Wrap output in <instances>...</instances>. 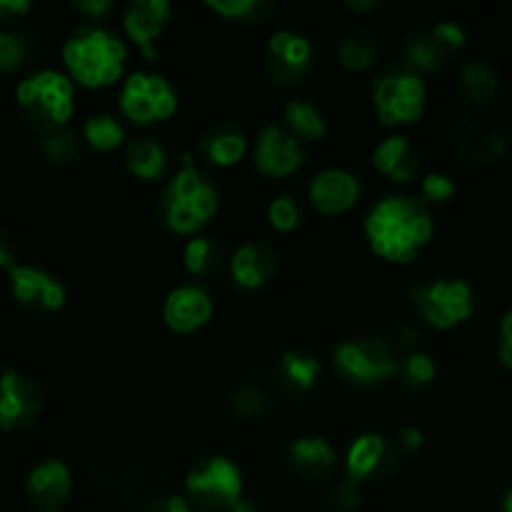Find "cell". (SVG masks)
<instances>
[{
	"mask_svg": "<svg viewBox=\"0 0 512 512\" xmlns=\"http://www.w3.org/2000/svg\"><path fill=\"white\" fill-rule=\"evenodd\" d=\"M463 90L473 103L488 105L498 93V73L485 60H473L463 68Z\"/></svg>",
	"mask_w": 512,
	"mask_h": 512,
	"instance_id": "cell-30",
	"label": "cell"
},
{
	"mask_svg": "<svg viewBox=\"0 0 512 512\" xmlns=\"http://www.w3.org/2000/svg\"><path fill=\"white\" fill-rule=\"evenodd\" d=\"M148 512H193V505L180 495H168L163 500H155Z\"/></svg>",
	"mask_w": 512,
	"mask_h": 512,
	"instance_id": "cell-43",
	"label": "cell"
},
{
	"mask_svg": "<svg viewBox=\"0 0 512 512\" xmlns=\"http://www.w3.org/2000/svg\"><path fill=\"white\" fill-rule=\"evenodd\" d=\"M373 165L380 175L393 183L405 185L418 178L420 155L408 135H388L373 150Z\"/></svg>",
	"mask_w": 512,
	"mask_h": 512,
	"instance_id": "cell-19",
	"label": "cell"
},
{
	"mask_svg": "<svg viewBox=\"0 0 512 512\" xmlns=\"http://www.w3.org/2000/svg\"><path fill=\"white\" fill-rule=\"evenodd\" d=\"M125 168L138 180L153 183L168 173V153H165L163 145L150 138L130 140L128 148H125Z\"/></svg>",
	"mask_w": 512,
	"mask_h": 512,
	"instance_id": "cell-24",
	"label": "cell"
},
{
	"mask_svg": "<svg viewBox=\"0 0 512 512\" xmlns=\"http://www.w3.org/2000/svg\"><path fill=\"white\" fill-rule=\"evenodd\" d=\"M8 285L15 303L28 313H58L65 305L63 283L43 268L15 265L13 270H8Z\"/></svg>",
	"mask_w": 512,
	"mask_h": 512,
	"instance_id": "cell-12",
	"label": "cell"
},
{
	"mask_svg": "<svg viewBox=\"0 0 512 512\" xmlns=\"http://www.w3.org/2000/svg\"><path fill=\"white\" fill-rule=\"evenodd\" d=\"M333 503H335V508L343 510V512H350V510L358 508V503H360L358 485L350 483V480L340 483L333 493Z\"/></svg>",
	"mask_w": 512,
	"mask_h": 512,
	"instance_id": "cell-39",
	"label": "cell"
},
{
	"mask_svg": "<svg viewBox=\"0 0 512 512\" xmlns=\"http://www.w3.org/2000/svg\"><path fill=\"white\" fill-rule=\"evenodd\" d=\"M390 460V445L385 443L383 435L365 433L345 453V473L350 483L360 485L363 480H370L383 470V465Z\"/></svg>",
	"mask_w": 512,
	"mask_h": 512,
	"instance_id": "cell-21",
	"label": "cell"
},
{
	"mask_svg": "<svg viewBox=\"0 0 512 512\" xmlns=\"http://www.w3.org/2000/svg\"><path fill=\"white\" fill-rule=\"evenodd\" d=\"M18 265V243L10 233L0 230V270H13Z\"/></svg>",
	"mask_w": 512,
	"mask_h": 512,
	"instance_id": "cell-41",
	"label": "cell"
},
{
	"mask_svg": "<svg viewBox=\"0 0 512 512\" xmlns=\"http://www.w3.org/2000/svg\"><path fill=\"white\" fill-rule=\"evenodd\" d=\"M200 153L215 168H233L248 155V138L235 123H215L200 140Z\"/></svg>",
	"mask_w": 512,
	"mask_h": 512,
	"instance_id": "cell-20",
	"label": "cell"
},
{
	"mask_svg": "<svg viewBox=\"0 0 512 512\" xmlns=\"http://www.w3.org/2000/svg\"><path fill=\"white\" fill-rule=\"evenodd\" d=\"M120 113L135 125H155L173 118L178 93L168 78L158 73H130L120 88Z\"/></svg>",
	"mask_w": 512,
	"mask_h": 512,
	"instance_id": "cell-6",
	"label": "cell"
},
{
	"mask_svg": "<svg viewBox=\"0 0 512 512\" xmlns=\"http://www.w3.org/2000/svg\"><path fill=\"white\" fill-rule=\"evenodd\" d=\"M308 198L320 215H343L358 203L360 183L348 170L325 168L310 180Z\"/></svg>",
	"mask_w": 512,
	"mask_h": 512,
	"instance_id": "cell-16",
	"label": "cell"
},
{
	"mask_svg": "<svg viewBox=\"0 0 512 512\" xmlns=\"http://www.w3.org/2000/svg\"><path fill=\"white\" fill-rule=\"evenodd\" d=\"M365 240L378 258L388 263H413L433 238V215L413 195H385L365 215Z\"/></svg>",
	"mask_w": 512,
	"mask_h": 512,
	"instance_id": "cell-1",
	"label": "cell"
},
{
	"mask_svg": "<svg viewBox=\"0 0 512 512\" xmlns=\"http://www.w3.org/2000/svg\"><path fill=\"white\" fill-rule=\"evenodd\" d=\"M333 363L355 385H378L398 373V358L385 340H345L335 348Z\"/></svg>",
	"mask_w": 512,
	"mask_h": 512,
	"instance_id": "cell-9",
	"label": "cell"
},
{
	"mask_svg": "<svg viewBox=\"0 0 512 512\" xmlns=\"http://www.w3.org/2000/svg\"><path fill=\"white\" fill-rule=\"evenodd\" d=\"M340 3L348 5V8L353 10V13H370V10L378 8V5L383 3V0H340Z\"/></svg>",
	"mask_w": 512,
	"mask_h": 512,
	"instance_id": "cell-46",
	"label": "cell"
},
{
	"mask_svg": "<svg viewBox=\"0 0 512 512\" xmlns=\"http://www.w3.org/2000/svg\"><path fill=\"white\" fill-rule=\"evenodd\" d=\"M423 433L418 428H403L398 435V443L403 448V453H415V450L423 448Z\"/></svg>",
	"mask_w": 512,
	"mask_h": 512,
	"instance_id": "cell-44",
	"label": "cell"
},
{
	"mask_svg": "<svg viewBox=\"0 0 512 512\" xmlns=\"http://www.w3.org/2000/svg\"><path fill=\"white\" fill-rule=\"evenodd\" d=\"M455 183L450 175L445 173H428L420 183V195H423V203L425 205H440V203H448L450 198L455 195Z\"/></svg>",
	"mask_w": 512,
	"mask_h": 512,
	"instance_id": "cell-36",
	"label": "cell"
},
{
	"mask_svg": "<svg viewBox=\"0 0 512 512\" xmlns=\"http://www.w3.org/2000/svg\"><path fill=\"white\" fill-rule=\"evenodd\" d=\"M15 100L30 128L58 133L75 113V83L60 70H38L18 85Z\"/></svg>",
	"mask_w": 512,
	"mask_h": 512,
	"instance_id": "cell-4",
	"label": "cell"
},
{
	"mask_svg": "<svg viewBox=\"0 0 512 512\" xmlns=\"http://www.w3.org/2000/svg\"><path fill=\"white\" fill-rule=\"evenodd\" d=\"M73 5L83 15H88V18L98 20V18H105V15L113 13L115 0H73Z\"/></svg>",
	"mask_w": 512,
	"mask_h": 512,
	"instance_id": "cell-42",
	"label": "cell"
},
{
	"mask_svg": "<svg viewBox=\"0 0 512 512\" xmlns=\"http://www.w3.org/2000/svg\"><path fill=\"white\" fill-rule=\"evenodd\" d=\"M410 295L420 318L435 330H453L455 325L465 323L475 310L473 288L463 280H435L420 285Z\"/></svg>",
	"mask_w": 512,
	"mask_h": 512,
	"instance_id": "cell-8",
	"label": "cell"
},
{
	"mask_svg": "<svg viewBox=\"0 0 512 512\" xmlns=\"http://www.w3.org/2000/svg\"><path fill=\"white\" fill-rule=\"evenodd\" d=\"M225 512H255V508H253V503H248L245 498H238Z\"/></svg>",
	"mask_w": 512,
	"mask_h": 512,
	"instance_id": "cell-47",
	"label": "cell"
},
{
	"mask_svg": "<svg viewBox=\"0 0 512 512\" xmlns=\"http://www.w3.org/2000/svg\"><path fill=\"white\" fill-rule=\"evenodd\" d=\"M233 408L243 418H260V415H265L270 410V398L260 388H243L235 393Z\"/></svg>",
	"mask_w": 512,
	"mask_h": 512,
	"instance_id": "cell-37",
	"label": "cell"
},
{
	"mask_svg": "<svg viewBox=\"0 0 512 512\" xmlns=\"http://www.w3.org/2000/svg\"><path fill=\"white\" fill-rule=\"evenodd\" d=\"M220 263H223V248L210 235H193L185 243L183 265L195 278H208L220 268Z\"/></svg>",
	"mask_w": 512,
	"mask_h": 512,
	"instance_id": "cell-26",
	"label": "cell"
},
{
	"mask_svg": "<svg viewBox=\"0 0 512 512\" xmlns=\"http://www.w3.org/2000/svg\"><path fill=\"white\" fill-rule=\"evenodd\" d=\"M285 130L293 135L298 143H313L323 140L328 133V120L323 110L308 98H293L285 105Z\"/></svg>",
	"mask_w": 512,
	"mask_h": 512,
	"instance_id": "cell-25",
	"label": "cell"
},
{
	"mask_svg": "<svg viewBox=\"0 0 512 512\" xmlns=\"http://www.w3.org/2000/svg\"><path fill=\"white\" fill-rule=\"evenodd\" d=\"M213 318V298L200 285H180L163 303V320L173 333L188 335L205 328Z\"/></svg>",
	"mask_w": 512,
	"mask_h": 512,
	"instance_id": "cell-15",
	"label": "cell"
},
{
	"mask_svg": "<svg viewBox=\"0 0 512 512\" xmlns=\"http://www.w3.org/2000/svg\"><path fill=\"white\" fill-rule=\"evenodd\" d=\"M170 15H173L170 0H130L123 28L128 38L138 45L140 53L145 55V60H153L158 55L155 43L168 28Z\"/></svg>",
	"mask_w": 512,
	"mask_h": 512,
	"instance_id": "cell-14",
	"label": "cell"
},
{
	"mask_svg": "<svg viewBox=\"0 0 512 512\" xmlns=\"http://www.w3.org/2000/svg\"><path fill=\"white\" fill-rule=\"evenodd\" d=\"M230 275L243 290H260L278 275V255L265 243H245L230 258Z\"/></svg>",
	"mask_w": 512,
	"mask_h": 512,
	"instance_id": "cell-18",
	"label": "cell"
},
{
	"mask_svg": "<svg viewBox=\"0 0 512 512\" xmlns=\"http://www.w3.org/2000/svg\"><path fill=\"white\" fill-rule=\"evenodd\" d=\"M210 10L228 20H243V23H255L270 13L273 0H203Z\"/></svg>",
	"mask_w": 512,
	"mask_h": 512,
	"instance_id": "cell-31",
	"label": "cell"
},
{
	"mask_svg": "<svg viewBox=\"0 0 512 512\" xmlns=\"http://www.w3.org/2000/svg\"><path fill=\"white\" fill-rule=\"evenodd\" d=\"M380 55H383V43L378 35L365 28L348 30L338 43L340 65L350 73H363V70L373 68Z\"/></svg>",
	"mask_w": 512,
	"mask_h": 512,
	"instance_id": "cell-23",
	"label": "cell"
},
{
	"mask_svg": "<svg viewBox=\"0 0 512 512\" xmlns=\"http://www.w3.org/2000/svg\"><path fill=\"white\" fill-rule=\"evenodd\" d=\"M80 138L98 153H110V150L120 148L125 143V130L110 113H98L85 120Z\"/></svg>",
	"mask_w": 512,
	"mask_h": 512,
	"instance_id": "cell-28",
	"label": "cell"
},
{
	"mask_svg": "<svg viewBox=\"0 0 512 512\" xmlns=\"http://www.w3.org/2000/svg\"><path fill=\"white\" fill-rule=\"evenodd\" d=\"M188 503L200 510H228L238 498H243V475L233 460L215 455L190 470L185 478Z\"/></svg>",
	"mask_w": 512,
	"mask_h": 512,
	"instance_id": "cell-7",
	"label": "cell"
},
{
	"mask_svg": "<svg viewBox=\"0 0 512 512\" xmlns=\"http://www.w3.org/2000/svg\"><path fill=\"white\" fill-rule=\"evenodd\" d=\"M30 45L23 35L0 30V73H15L28 63Z\"/></svg>",
	"mask_w": 512,
	"mask_h": 512,
	"instance_id": "cell-33",
	"label": "cell"
},
{
	"mask_svg": "<svg viewBox=\"0 0 512 512\" xmlns=\"http://www.w3.org/2000/svg\"><path fill=\"white\" fill-rule=\"evenodd\" d=\"M28 10L30 0H0V23L15 18V15H25Z\"/></svg>",
	"mask_w": 512,
	"mask_h": 512,
	"instance_id": "cell-45",
	"label": "cell"
},
{
	"mask_svg": "<svg viewBox=\"0 0 512 512\" xmlns=\"http://www.w3.org/2000/svg\"><path fill=\"white\" fill-rule=\"evenodd\" d=\"M43 410V390L38 380L23 370L8 368L0 375V430L23 433L33 428Z\"/></svg>",
	"mask_w": 512,
	"mask_h": 512,
	"instance_id": "cell-10",
	"label": "cell"
},
{
	"mask_svg": "<svg viewBox=\"0 0 512 512\" xmlns=\"http://www.w3.org/2000/svg\"><path fill=\"white\" fill-rule=\"evenodd\" d=\"M425 100H428V85L423 75L413 73L410 68L388 70L373 85L375 115L385 128L418 123L425 113Z\"/></svg>",
	"mask_w": 512,
	"mask_h": 512,
	"instance_id": "cell-5",
	"label": "cell"
},
{
	"mask_svg": "<svg viewBox=\"0 0 512 512\" xmlns=\"http://www.w3.org/2000/svg\"><path fill=\"white\" fill-rule=\"evenodd\" d=\"M320 365L313 355L300 353V350H288V353L280 358V378L288 385L290 390H298V393H308L313 390V385L318 383Z\"/></svg>",
	"mask_w": 512,
	"mask_h": 512,
	"instance_id": "cell-29",
	"label": "cell"
},
{
	"mask_svg": "<svg viewBox=\"0 0 512 512\" xmlns=\"http://www.w3.org/2000/svg\"><path fill=\"white\" fill-rule=\"evenodd\" d=\"M313 60V43L295 30H278L265 45V73L278 85L300 83L313 68Z\"/></svg>",
	"mask_w": 512,
	"mask_h": 512,
	"instance_id": "cell-11",
	"label": "cell"
},
{
	"mask_svg": "<svg viewBox=\"0 0 512 512\" xmlns=\"http://www.w3.org/2000/svg\"><path fill=\"white\" fill-rule=\"evenodd\" d=\"M430 35H433L435 43H438L445 53H453V50H460L465 45V30L460 28L455 20H443V23H438L430 30Z\"/></svg>",
	"mask_w": 512,
	"mask_h": 512,
	"instance_id": "cell-38",
	"label": "cell"
},
{
	"mask_svg": "<svg viewBox=\"0 0 512 512\" xmlns=\"http://www.w3.org/2000/svg\"><path fill=\"white\" fill-rule=\"evenodd\" d=\"M40 150L45 158L55 165H70L80 158V140L70 130H58V133L43 135Z\"/></svg>",
	"mask_w": 512,
	"mask_h": 512,
	"instance_id": "cell-32",
	"label": "cell"
},
{
	"mask_svg": "<svg viewBox=\"0 0 512 512\" xmlns=\"http://www.w3.org/2000/svg\"><path fill=\"white\" fill-rule=\"evenodd\" d=\"M398 373L403 380L413 388H423V385L433 383L435 378V363L428 353H410L405 355L403 363H398Z\"/></svg>",
	"mask_w": 512,
	"mask_h": 512,
	"instance_id": "cell-34",
	"label": "cell"
},
{
	"mask_svg": "<svg viewBox=\"0 0 512 512\" xmlns=\"http://www.w3.org/2000/svg\"><path fill=\"white\" fill-rule=\"evenodd\" d=\"M403 55H405V68H410L418 75L438 73V70L443 68L445 58H448V53L435 43V38L430 33L410 35L408 43H405Z\"/></svg>",
	"mask_w": 512,
	"mask_h": 512,
	"instance_id": "cell-27",
	"label": "cell"
},
{
	"mask_svg": "<svg viewBox=\"0 0 512 512\" xmlns=\"http://www.w3.org/2000/svg\"><path fill=\"white\" fill-rule=\"evenodd\" d=\"M300 218H303V213H300L298 200H293L290 195H280L268 205V223L278 233H290V230L298 228Z\"/></svg>",
	"mask_w": 512,
	"mask_h": 512,
	"instance_id": "cell-35",
	"label": "cell"
},
{
	"mask_svg": "<svg viewBox=\"0 0 512 512\" xmlns=\"http://www.w3.org/2000/svg\"><path fill=\"white\" fill-rule=\"evenodd\" d=\"M125 60H128L125 43L105 28L83 25L63 45L68 78L90 90L118 83L125 73Z\"/></svg>",
	"mask_w": 512,
	"mask_h": 512,
	"instance_id": "cell-2",
	"label": "cell"
},
{
	"mask_svg": "<svg viewBox=\"0 0 512 512\" xmlns=\"http://www.w3.org/2000/svg\"><path fill=\"white\" fill-rule=\"evenodd\" d=\"M290 463L305 478L323 480L338 465V453L325 438H300L290 445Z\"/></svg>",
	"mask_w": 512,
	"mask_h": 512,
	"instance_id": "cell-22",
	"label": "cell"
},
{
	"mask_svg": "<svg viewBox=\"0 0 512 512\" xmlns=\"http://www.w3.org/2000/svg\"><path fill=\"white\" fill-rule=\"evenodd\" d=\"M220 195L213 180L205 178L190 155L183 158V168L170 178L160 195L158 213L165 228L175 235H198L218 213Z\"/></svg>",
	"mask_w": 512,
	"mask_h": 512,
	"instance_id": "cell-3",
	"label": "cell"
},
{
	"mask_svg": "<svg viewBox=\"0 0 512 512\" xmlns=\"http://www.w3.org/2000/svg\"><path fill=\"white\" fill-rule=\"evenodd\" d=\"M503 512H512V488L505 493V500H503Z\"/></svg>",
	"mask_w": 512,
	"mask_h": 512,
	"instance_id": "cell-48",
	"label": "cell"
},
{
	"mask_svg": "<svg viewBox=\"0 0 512 512\" xmlns=\"http://www.w3.org/2000/svg\"><path fill=\"white\" fill-rule=\"evenodd\" d=\"M73 490V478H70L68 465L60 460H43L35 465L25 483L30 503L40 512H60L70 498Z\"/></svg>",
	"mask_w": 512,
	"mask_h": 512,
	"instance_id": "cell-17",
	"label": "cell"
},
{
	"mask_svg": "<svg viewBox=\"0 0 512 512\" xmlns=\"http://www.w3.org/2000/svg\"><path fill=\"white\" fill-rule=\"evenodd\" d=\"M500 363L512 370V310H508L500 323Z\"/></svg>",
	"mask_w": 512,
	"mask_h": 512,
	"instance_id": "cell-40",
	"label": "cell"
},
{
	"mask_svg": "<svg viewBox=\"0 0 512 512\" xmlns=\"http://www.w3.org/2000/svg\"><path fill=\"white\" fill-rule=\"evenodd\" d=\"M303 145L280 125H265L253 148V165L265 178H288L303 168Z\"/></svg>",
	"mask_w": 512,
	"mask_h": 512,
	"instance_id": "cell-13",
	"label": "cell"
}]
</instances>
